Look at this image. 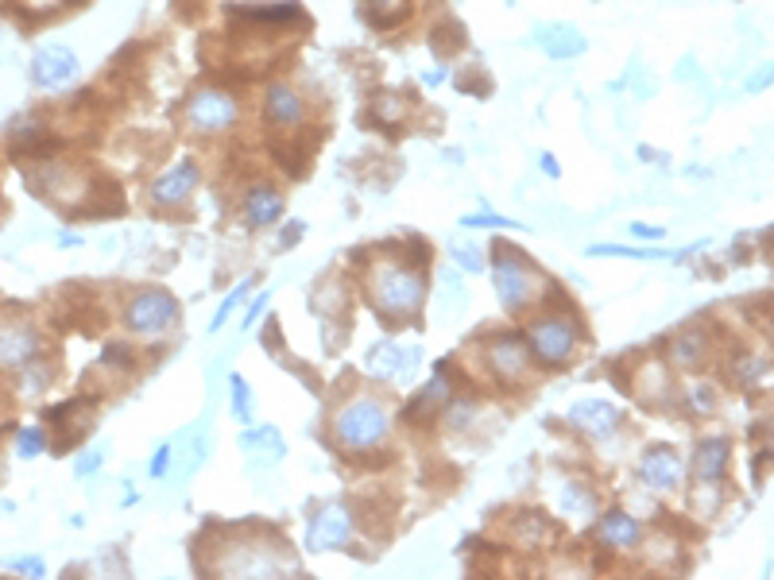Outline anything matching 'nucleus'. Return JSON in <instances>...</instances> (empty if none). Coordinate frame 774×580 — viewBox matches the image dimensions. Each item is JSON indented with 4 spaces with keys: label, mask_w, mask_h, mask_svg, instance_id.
<instances>
[{
    "label": "nucleus",
    "mask_w": 774,
    "mask_h": 580,
    "mask_svg": "<svg viewBox=\"0 0 774 580\" xmlns=\"http://www.w3.org/2000/svg\"><path fill=\"white\" fill-rule=\"evenodd\" d=\"M387 430H391V414L376 399H349V403L337 410V418H333V441L345 453L376 449L387 437Z\"/></svg>",
    "instance_id": "obj_1"
},
{
    "label": "nucleus",
    "mask_w": 774,
    "mask_h": 580,
    "mask_svg": "<svg viewBox=\"0 0 774 580\" xmlns=\"http://www.w3.org/2000/svg\"><path fill=\"white\" fill-rule=\"evenodd\" d=\"M368 294L380 306V314H387V318H407V314H415L418 306H422L426 283H422V275H415L403 263H380L372 271V279H368Z\"/></svg>",
    "instance_id": "obj_2"
},
{
    "label": "nucleus",
    "mask_w": 774,
    "mask_h": 580,
    "mask_svg": "<svg viewBox=\"0 0 774 580\" xmlns=\"http://www.w3.org/2000/svg\"><path fill=\"white\" fill-rule=\"evenodd\" d=\"M492 283H496V294L507 310H523L538 290V275L531 271V263L523 260L519 252H507V248H496V263H492Z\"/></svg>",
    "instance_id": "obj_3"
},
{
    "label": "nucleus",
    "mask_w": 774,
    "mask_h": 580,
    "mask_svg": "<svg viewBox=\"0 0 774 580\" xmlns=\"http://www.w3.org/2000/svg\"><path fill=\"white\" fill-rule=\"evenodd\" d=\"M179 318V302L171 298V290H140L132 302H128V310H124V325L132 329V333H140V337H159V333H167L171 325Z\"/></svg>",
    "instance_id": "obj_4"
},
{
    "label": "nucleus",
    "mask_w": 774,
    "mask_h": 580,
    "mask_svg": "<svg viewBox=\"0 0 774 580\" xmlns=\"http://www.w3.org/2000/svg\"><path fill=\"white\" fill-rule=\"evenodd\" d=\"M527 345H531V352H535L542 364L562 368L569 356H573V348H577V321L562 318V314L538 318L527 329Z\"/></svg>",
    "instance_id": "obj_5"
},
{
    "label": "nucleus",
    "mask_w": 774,
    "mask_h": 580,
    "mask_svg": "<svg viewBox=\"0 0 774 580\" xmlns=\"http://www.w3.org/2000/svg\"><path fill=\"white\" fill-rule=\"evenodd\" d=\"M39 345H43V337H39V329L31 321H0V368L4 372L31 368L35 356H39Z\"/></svg>",
    "instance_id": "obj_6"
},
{
    "label": "nucleus",
    "mask_w": 774,
    "mask_h": 580,
    "mask_svg": "<svg viewBox=\"0 0 774 580\" xmlns=\"http://www.w3.org/2000/svg\"><path fill=\"white\" fill-rule=\"evenodd\" d=\"M186 120L198 132H225V128L237 124V101L229 93H221V89H202V93H194V101L186 109Z\"/></svg>",
    "instance_id": "obj_7"
},
{
    "label": "nucleus",
    "mask_w": 774,
    "mask_h": 580,
    "mask_svg": "<svg viewBox=\"0 0 774 580\" xmlns=\"http://www.w3.org/2000/svg\"><path fill=\"white\" fill-rule=\"evenodd\" d=\"M74 74H78V55L62 43L39 47L35 58H31V82L43 89H62Z\"/></svg>",
    "instance_id": "obj_8"
},
{
    "label": "nucleus",
    "mask_w": 774,
    "mask_h": 580,
    "mask_svg": "<svg viewBox=\"0 0 774 580\" xmlns=\"http://www.w3.org/2000/svg\"><path fill=\"white\" fill-rule=\"evenodd\" d=\"M349 534H353V519H349V511H345V507H337V503H329V507H322V511L310 519L306 546H310L314 553L341 550V546H349Z\"/></svg>",
    "instance_id": "obj_9"
},
{
    "label": "nucleus",
    "mask_w": 774,
    "mask_h": 580,
    "mask_svg": "<svg viewBox=\"0 0 774 580\" xmlns=\"http://www.w3.org/2000/svg\"><path fill=\"white\" fill-rule=\"evenodd\" d=\"M682 476H685V464L670 445L647 449L643 461H639V480H643L647 488H655V492H674V488L682 484Z\"/></svg>",
    "instance_id": "obj_10"
},
{
    "label": "nucleus",
    "mask_w": 774,
    "mask_h": 580,
    "mask_svg": "<svg viewBox=\"0 0 774 580\" xmlns=\"http://www.w3.org/2000/svg\"><path fill=\"white\" fill-rule=\"evenodd\" d=\"M194 186H198V163L182 159V163L167 167L163 174H155V182H151V202L155 205H179L194 194Z\"/></svg>",
    "instance_id": "obj_11"
},
{
    "label": "nucleus",
    "mask_w": 774,
    "mask_h": 580,
    "mask_svg": "<svg viewBox=\"0 0 774 580\" xmlns=\"http://www.w3.org/2000/svg\"><path fill=\"white\" fill-rule=\"evenodd\" d=\"M620 418H624L620 406L604 403V399H581L569 406V422L593 437H612L620 430Z\"/></svg>",
    "instance_id": "obj_12"
},
{
    "label": "nucleus",
    "mask_w": 774,
    "mask_h": 580,
    "mask_svg": "<svg viewBox=\"0 0 774 580\" xmlns=\"http://www.w3.org/2000/svg\"><path fill=\"white\" fill-rule=\"evenodd\" d=\"M488 360H492L496 376L504 379V383H515V379H523V376H527V368H531L527 345H523L519 337H496V341L488 345Z\"/></svg>",
    "instance_id": "obj_13"
},
{
    "label": "nucleus",
    "mask_w": 774,
    "mask_h": 580,
    "mask_svg": "<svg viewBox=\"0 0 774 580\" xmlns=\"http://www.w3.org/2000/svg\"><path fill=\"white\" fill-rule=\"evenodd\" d=\"M535 39L550 58H577L589 51V39L573 28V24H542L535 31Z\"/></svg>",
    "instance_id": "obj_14"
},
{
    "label": "nucleus",
    "mask_w": 774,
    "mask_h": 580,
    "mask_svg": "<svg viewBox=\"0 0 774 580\" xmlns=\"http://www.w3.org/2000/svg\"><path fill=\"white\" fill-rule=\"evenodd\" d=\"M264 109H268V120L275 124V128H298V124H302V116H306L302 97H298L291 86H283V82H271L268 86Z\"/></svg>",
    "instance_id": "obj_15"
},
{
    "label": "nucleus",
    "mask_w": 774,
    "mask_h": 580,
    "mask_svg": "<svg viewBox=\"0 0 774 580\" xmlns=\"http://www.w3.org/2000/svg\"><path fill=\"white\" fill-rule=\"evenodd\" d=\"M728 437H701L697 441V453H693V472H697V480H705V484H720V476H724V468H728Z\"/></svg>",
    "instance_id": "obj_16"
},
{
    "label": "nucleus",
    "mask_w": 774,
    "mask_h": 580,
    "mask_svg": "<svg viewBox=\"0 0 774 580\" xmlns=\"http://www.w3.org/2000/svg\"><path fill=\"white\" fill-rule=\"evenodd\" d=\"M279 217H283V198L271 186H256L244 198V221H248V229H268Z\"/></svg>",
    "instance_id": "obj_17"
},
{
    "label": "nucleus",
    "mask_w": 774,
    "mask_h": 580,
    "mask_svg": "<svg viewBox=\"0 0 774 580\" xmlns=\"http://www.w3.org/2000/svg\"><path fill=\"white\" fill-rule=\"evenodd\" d=\"M596 534H600V542L604 546H616V550H631L635 542H639V522L624 515V511H608L600 526H596Z\"/></svg>",
    "instance_id": "obj_18"
},
{
    "label": "nucleus",
    "mask_w": 774,
    "mask_h": 580,
    "mask_svg": "<svg viewBox=\"0 0 774 580\" xmlns=\"http://www.w3.org/2000/svg\"><path fill=\"white\" fill-rule=\"evenodd\" d=\"M229 16L252 20V24H298L302 8L298 4H244V8H229Z\"/></svg>",
    "instance_id": "obj_19"
},
{
    "label": "nucleus",
    "mask_w": 774,
    "mask_h": 580,
    "mask_svg": "<svg viewBox=\"0 0 774 580\" xmlns=\"http://www.w3.org/2000/svg\"><path fill=\"white\" fill-rule=\"evenodd\" d=\"M240 449H244V453H252V457H264V449H268L271 464L287 453L283 434H279L275 426H252V430H244V434H240Z\"/></svg>",
    "instance_id": "obj_20"
},
{
    "label": "nucleus",
    "mask_w": 774,
    "mask_h": 580,
    "mask_svg": "<svg viewBox=\"0 0 774 580\" xmlns=\"http://www.w3.org/2000/svg\"><path fill=\"white\" fill-rule=\"evenodd\" d=\"M415 356H418L415 348L403 352V348H395V345H380L368 352V372H372V376H399L403 368H411Z\"/></svg>",
    "instance_id": "obj_21"
},
{
    "label": "nucleus",
    "mask_w": 774,
    "mask_h": 580,
    "mask_svg": "<svg viewBox=\"0 0 774 580\" xmlns=\"http://www.w3.org/2000/svg\"><path fill=\"white\" fill-rule=\"evenodd\" d=\"M360 8L372 24H399L411 12V0H360Z\"/></svg>",
    "instance_id": "obj_22"
},
{
    "label": "nucleus",
    "mask_w": 774,
    "mask_h": 580,
    "mask_svg": "<svg viewBox=\"0 0 774 580\" xmlns=\"http://www.w3.org/2000/svg\"><path fill=\"white\" fill-rule=\"evenodd\" d=\"M701 360H705V337H701V333H682V337L674 341V364L693 368V364H701Z\"/></svg>",
    "instance_id": "obj_23"
},
{
    "label": "nucleus",
    "mask_w": 774,
    "mask_h": 580,
    "mask_svg": "<svg viewBox=\"0 0 774 580\" xmlns=\"http://www.w3.org/2000/svg\"><path fill=\"white\" fill-rule=\"evenodd\" d=\"M449 256H453V263H457L461 271H469V275H480V271H484V252H480L477 244L449 240Z\"/></svg>",
    "instance_id": "obj_24"
},
{
    "label": "nucleus",
    "mask_w": 774,
    "mask_h": 580,
    "mask_svg": "<svg viewBox=\"0 0 774 580\" xmlns=\"http://www.w3.org/2000/svg\"><path fill=\"white\" fill-rule=\"evenodd\" d=\"M252 290V279H240L237 287L229 290L225 298H221V306H217V314H213V321H209V333H217V329H225V321H229V314L237 310L240 302H244V294Z\"/></svg>",
    "instance_id": "obj_25"
},
{
    "label": "nucleus",
    "mask_w": 774,
    "mask_h": 580,
    "mask_svg": "<svg viewBox=\"0 0 774 580\" xmlns=\"http://www.w3.org/2000/svg\"><path fill=\"white\" fill-rule=\"evenodd\" d=\"M229 399H233L237 422H252V387H248V379L229 376Z\"/></svg>",
    "instance_id": "obj_26"
},
{
    "label": "nucleus",
    "mask_w": 774,
    "mask_h": 580,
    "mask_svg": "<svg viewBox=\"0 0 774 580\" xmlns=\"http://www.w3.org/2000/svg\"><path fill=\"white\" fill-rule=\"evenodd\" d=\"M461 225H465V229H523L519 221H511V217H500V213H492V209H480V213H469V217H461Z\"/></svg>",
    "instance_id": "obj_27"
},
{
    "label": "nucleus",
    "mask_w": 774,
    "mask_h": 580,
    "mask_svg": "<svg viewBox=\"0 0 774 580\" xmlns=\"http://www.w3.org/2000/svg\"><path fill=\"white\" fill-rule=\"evenodd\" d=\"M43 445H47V434H43V426H24L20 434H16V453L31 461V457H39L43 453Z\"/></svg>",
    "instance_id": "obj_28"
},
{
    "label": "nucleus",
    "mask_w": 774,
    "mask_h": 580,
    "mask_svg": "<svg viewBox=\"0 0 774 580\" xmlns=\"http://www.w3.org/2000/svg\"><path fill=\"white\" fill-rule=\"evenodd\" d=\"M589 256H624V260H658L662 252H655V248H620V244H593L589 248Z\"/></svg>",
    "instance_id": "obj_29"
},
{
    "label": "nucleus",
    "mask_w": 774,
    "mask_h": 580,
    "mask_svg": "<svg viewBox=\"0 0 774 580\" xmlns=\"http://www.w3.org/2000/svg\"><path fill=\"white\" fill-rule=\"evenodd\" d=\"M685 403L693 414H713L716 410V391L709 383H697V387H689V395H685Z\"/></svg>",
    "instance_id": "obj_30"
},
{
    "label": "nucleus",
    "mask_w": 774,
    "mask_h": 580,
    "mask_svg": "<svg viewBox=\"0 0 774 580\" xmlns=\"http://www.w3.org/2000/svg\"><path fill=\"white\" fill-rule=\"evenodd\" d=\"M438 403H449V387H446V376L438 372V376L430 379V387H426V395H422V403L415 406V410H430V406H438Z\"/></svg>",
    "instance_id": "obj_31"
},
{
    "label": "nucleus",
    "mask_w": 774,
    "mask_h": 580,
    "mask_svg": "<svg viewBox=\"0 0 774 580\" xmlns=\"http://www.w3.org/2000/svg\"><path fill=\"white\" fill-rule=\"evenodd\" d=\"M171 457H175V449H171V445H159V449H155V457H151V464H148L151 480H163V476H167Z\"/></svg>",
    "instance_id": "obj_32"
},
{
    "label": "nucleus",
    "mask_w": 774,
    "mask_h": 580,
    "mask_svg": "<svg viewBox=\"0 0 774 580\" xmlns=\"http://www.w3.org/2000/svg\"><path fill=\"white\" fill-rule=\"evenodd\" d=\"M740 376H744V383H759V379H767V360L747 356L744 364H740Z\"/></svg>",
    "instance_id": "obj_33"
},
{
    "label": "nucleus",
    "mask_w": 774,
    "mask_h": 580,
    "mask_svg": "<svg viewBox=\"0 0 774 580\" xmlns=\"http://www.w3.org/2000/svg\"><path fill=\"white\" fill-rule=\"evenodd\" d=\"M268 302H271V290H264V294H260V298H256V302L248 306V314H244V333H248V329H252L256 321L268 314Z\"/></svg>",
    "instance_id": "obj_34"
},
{
    "label": "nucleus",
    "mask_w": 774,
    "mask_h": 580,
    "mask_svg": "<svg viewBox=\"0 0 774 580\" xmlns=\"http://www.w3.org/2000/svg\"><path fill=\"white\" fill-rule=\"evenodd\" d=\"M24 12H31V16H47V12H55V8H62L66 0H16Z\"/></svg>",
    "instance_id": "obj_35"
},
{
    "label": "nucleus",
    "mask_w": 774,
    "mask_h": 580,
    "mask_svg": "<svg viewBox=\"0 0 774 580\" xmlns=\"http://www.w3.org/2000/svg\"><path fill=\"white\" fill-rule=\"evenodd\" d=\"M12 569H16V573H28V577H43V573H47V565H43L39 557H16Z\"/></svg>",
    "instance_id": "obj_36"
},
{
    "label": "nucleus",
    "mask_w": 774,
    "mask_h": 580,
    "mask_svg": "<svg viewBox=\"0 0 774 580\" xmlns=\"http://www.w3.org/2000/svg\"><path fill=\"white\" fill-rule=\"evenodd\" d=\"M101 461H105V453H101V449H93V453H86L82 461L74 464V472H78V476H93V472L101 468Z\"/></svg>",
    "instance_id": "obj_37"
},
{
    "label": "nucleus",
    "mask_w": 774,
    "mask_h": 580,
    "mask_svg": "<svg viewBox=\"0 0 774 580\" xmlns=\"http://www.w3.org/2000/svg\"><path fill=\"white\" fill-rule=\"evenodd\" d=\"M105 360H113V364H120V368H128V364H132V348L128 345H109L105 348Z\"/></svg>",
    "instance_id": "obj_38"
},
{
    "label": "nucleus",
    "mask_w": 774,
    "mask_h": 580,
    "mask_svg": "<svg viewBox=\"0 0 774 580\" xmlns=\"http://www.w3.org/2000/svg\"><path fill=\"white\" fill-rule=\"evenodd\" d=\"M631 236H639V240H662L666 229H658V225H643V221H635L631 225Z\"/></svg>",
    "instance_id": "obj_39"
},
{
    "label": "nucleus",
    "mask_w": 774,
    "mask_h": 580,
    "mask_svg": "<svg viewBox=\"0 0 774 580\" xmlns=\"http://www.w3.org/2000/svg\"><path fill=\"white\" fill-rule=\"evenodd\" d=\"M469 418H473V410H469V406H449V422H453V430H465V426H469Z\"/></svg>",
    "instance_id": "obj_40"
},
{
    "label": "nucleus",
    "mask_w": 774,
    "mask_h": 580,
    "mask_svg": "<svg viewBox=\"0 0 774 580\" xmlns=\"http://www.w3.org/2000/svg\"><path fill=\"white\" fill-rule=\"evenodd\" d=\"M538 163H542V171L550 174V178H562V167H558V159H554L550 151H542V159H538Z\"/></svg>",
    "instance_id": "obj_41"
},
{
    "label": "nucleus",
    "mask_w": 774,
    "mask_h": 580,
    "mask_svg": "<svg viewBox=\"0 0 774 580\" xmlns=\"http://www.w3.org/2000/svg\"><path fill=\"white\" fill-rule=\"evenodd\" d=\"M380 109H384V116H391V120H395V116H403V113H399V101H384Z\"/></svg>",
    "instance_id": "obj_42"
}]
</instances>
